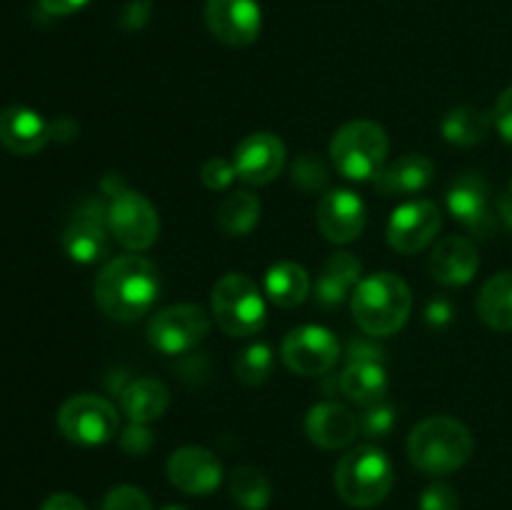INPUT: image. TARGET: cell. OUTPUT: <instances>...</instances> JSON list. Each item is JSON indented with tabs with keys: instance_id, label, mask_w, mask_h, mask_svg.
<instances>
[{
	"instance_id": "cell-1",
	"label": "cell",
	"mask_w": 512,
	"mask_h": 510,
	"mask_svg": "<svg viewBox=\"0 0 512 510\" xmlns=\"http://www.w3.org/2000/svg\"><path fill=\"white\" fill-rule=\"evenodd\" d=\"M160 293L158 270L143 255H118L95 278V303L110 320L130 323L148 313Z\"/></svg>"
},
{
	"instance_id": "cell-2",
	"label": "cell",
	"mask_w": 512,
	"mask_h": 510,
	"mask_svg": "<svg viewBox=\"0 0 512 510\" xmlns=\"http://www.w3.org/2000/svg\"><path fill=\"white\" fill-rule=\"evenodd\" d=\"M475 450L468 425L450 415H433L413 428L408 438V458L420 473L450 475L463 468Z\"/></svg>"
},
{
	"instance_id": "cell-3",
	"label": "cell",
	"mask_w": 512,
	"mask_h": 510,
	"mask_svg": "<svg viewBox=\"0 0 512 510\" xmlns=\"http://www.w3.org/2000/svg\"><path fill=\"white\" fill-rule=\"evenodd\" d=\"M353 318L360 328L375 338L393 335L408 323L413 310V293L408 283L395 273L368 275L353 290Z\"/></svg>"
},
{
	"instance_id": "cell-4",
	"label": "cell",
	"mask_w": 512,
	"mask_h": 510,
	"mask_svg": "<svg viewBox=\"0 0 512 510\" xmlns=\"http://www.w3.org/2000/svg\"><path fill=\"white\" fill-rule=\"evenodd\" d=\"M393 480V463L375 445L348 450L335 468V490L353 508H375L383 503Z\"/></svg>"
},
{
	"instance_id": "cell-5",
	"label": "cell",
	"mask_w": 512,
	"mask_h": 510,
	"mask_svg": "<svg viewBox=\"0 0 512 510\" xmlns=\"http://www.w3.org/2000/svg\"><path fill=\"white\" fill-rule=\"evenodd\" d=\"M388 153V133L373 120H350L330 140V160L348 180L375 178L388 163Z\"/></svg>"
},
{
	"instance_id": "cell-6",
	"label": "cell",
	"mask_w": 512,
	"mask_h": 510,
	"mask_svg": "<svg viewBox=\"0 0 512 510\" xmlns=\"http://www.w3.org/2000/svg\"><path fill=\"white\" fill-rule=\"evenodd\" d=\"M213 315L220 330L233 338H248L265 328V298L258 285L243 273H228L215 283L210 295Z\"/></svg>"
},
{
	"instance_id": "cell-7",
	"label": "cell",
	"mask_w": 512,
	"mask_h": 510,
	"mask_svg": "<svg viewBox=\"0 0 512 510\" xmlns=\"http://www.w3.org/2000/svg\"><path fill=\"white\" fill-rule=\"evenodd\" d=\"M58 428L70 443L93 448V445L108 443L118 433V410L100 395H73L60 405Z\"/></svg>"
},
{
	"instance_id": "cell-8",
	"label": "cell",
	"mask_w": 512,
	"mask_h": 510,
	"mask_svg": "<svg viewBox=\"0 0 512 510\" xmlns=\"http://www.w3.org/2000/svg\"><path fill=\"white\" fill-rule=\"evenodd\" d=\"M108 225L110 235L123 248L135 250V253L148 250L158 240L160 233L158 210L153 208V203L145 195L128 188H120L110 195Z\"/></svg>"
},
{
	"instance_id": "cell-9",
	"label": "cell",
	"mask_w": 512,
	"mask_h": 510,
	"mask_svg": "<svg viewBox=\"0 0 512 510\" xmlns=\"http://www.w3.org/2000/svg\"><path fill=\"white\" fill-rule=\"evenodd\" d=\"M210 333V318L200 305L180 303L153 313L148 323V340L165 355H180L195 348Z\"/></svg>"
},
{
	"instance_id": "cell-10",
	"label": "cell",
	"mask_w": 512,
	"mask_h": 510,
	"mask_svg": "<svg viewBox=\"0 0 512 510\" xmlns=\"http://www.w3.org/2000/svg\"><path fill=\"white\" fill-rule=\"evenodd\" d=\"M63 248L75 263H98L108 255V205L100 198H83L63 230Z\"/></svg>"
},
{
	"instance_id": "cell-11",
	"label": "cell",
	"mask_w": 512,
	"mask_h": 510,
	"mask_svg": "<svg viewBox=\"0 0 512 510\" xmlns=\"http://www.w3.org/2000/svg\"><path fill=\"white\" fill-rule=\"evenodd\" d=\"M280 355L288 370L313 378V375H325L333 370L340 358V343L328 328L300 325L285 335Z\"/></svg>"
},
{
	"instance_id": "cell-12",
	"label": "cell",
	"mask_w": 512,
	"mask_h": 510,
	"mask_svg": "<svg viewBox=\"0 0 512 510\" xmlns=\"http://www.w3.org/2000/svg\"><path fill=\"white\" fill-rule=\"evenodd\" d=\"M443 225L438 205L430 200H410L393 210L388 223L390 248L403 255L420 253L428 248Z\"/></svg>"
},
{
	"instance_id": "cell-13",
	"label": "cell",
	"mask_w": 512,
	"mask_h": 510,
	"mask_svg": "<svg viewBox=\"0 0 512 510\" xmlns=\"http://www.w3.org/2000/svg\"><path fill=\"white\" fill-rule=\"evenodd\" d=\"M208 30L230 48L255 43L263 25L258 0H205Z\"/></svg>"
},
{
	"instance_id": "cell-14",
	"label": "cell",
	"mask_w": 512,
	"mask_h": 510,
	"mask_svg": "<svg viewBox=\"0 0 512 510\" xmlns=\"http://www.w3.org/2000/svg\"><path fill=\"white\" fill-rule=\"evenodd\" d=\"M448 210L478 238H490L498 228L490 210V188L483 175L463 173L448 188Z\"/></svg>"
},
{
	"instance_id": "cell-15",
	"label": "cell",
	"mask_w": 512,
	"mask_h": 510,
	"mask_svg": "<svg viewBox=\"0 0 512 510\" xmlns=\"http://www.w3.org/2000/svg\"><path fill=\"white\" fill-rule=\"evenodd\" d=\"M168 478L180 493L210 495L223 483V465L218 455L200 445H185L168 460Z\"/></svg>"
},
{
	"instance_id": "cell-16",
	"label": "cell",
	"mask_w": 512,
	"mask_h": 510,
	"mask_svg": "<svg viewBox=\"0 0 512 510\" xmlns=\"http://www.w3.org/2000/svg\"><path fill=\"white\" fill-rule=\"evenodd\" d=\"M318 228L325 240L348 245L365 230V203L353 190H328L318 203Z\"/></svg>"
},
{
	"instance_id": "cell-17",
	"label": "cell",
	"mask_w": 512,
	"mask_h": 510,
	"mask_svg": "<svg viewBox=\"0 0 512 510\" xmlns=\"http://www.w3.org/2000/svg\"><path fill=\"white\" fill-rule=\"evenodd\" d=\"M235 173L248 185H265L280 175L285 165V143L273 133H253L235 150Z\"/></svg>"
},
{
	"instance_id": "cell-18",
	"label": "cell",
	"mask_w": 512,
	"mask_h": 510,
	"mask_svg": "<svg viewBox=\"0 0 512 510\" xmlns=\"http://www.w3.org/2000/svg\"><path fill=\"white\" fill-rule=\"evenodd\" d=\"M50 125L43 115L23 105L0 110V143L15 155H35L48 145Z\"/></svg>"
},
{
	"instance_id": "cell-19",
	"label": "cell",
	"mask_w": 512,
	"mask_h": 510,
	"mask_svg": "<svg viewBox=\"0 0 512 510\" xmlns=\"http://www.w3.org/2000/svg\"><path fill=\"white\" fill-rule=\"evenodd\" d=\"M358 418L340 403H318L305 415V433L310 443L323 450H340L358 435Z\"/></svg>"
},
{
	"instance_id": "cell-20",
	"label": "cell",
	"mask_w": 512,
	"mask_h": 510,
	"mask_svg": "<svg viewBox=\"0 0 512 510\" xmlns=\"http://www.w3.org/2000/svg\"><path fill=\"white\" fill-rule=\"evenodd\" d=\"M430 275L443 285H465L475 278L480 268L478 248L468 238L448 235L435 245L433 255L428 260Z\"/></svg>"
},
{
	"instance_id": "cell-21",
	"label": "cell",
	"mask_w": 512,
	"mask_h": 510,
	"mask_svg": "<svg viewBox=\"0 0 512 510\" xmlns=\"http://www.w3.org/2000/svg\"><path fill=\"white\" fill-rule=\"evenodd\" d=\"M433 160L423 153H405L393 163L383 165L378 175H375V188L385 198H395V195H413L428 188L433 183Z\"/></svg>"
},
{
	"instance_id": "cell-22",
	"label": "cell",
	"mask_w": 512,
	"mask_h": 510,
	"mask_svg": "<svg viewBox=\"0 0 512 510\" xmlns=\"http://www.w3.org/2000/svg\"><path fill=\"white\" fill-rule=\"evenodd\" d=\"M363 265L355 258L353 253H335L330 255L328 263L323 265L318 275V283H315V298H318L320 305L325 308H333V305H340L363 278Z\"/></svg>"
},
{
	"instance_id": "cell-23",
	"label": "cell",
	"mask_w": 512,
	"mask_h": 510,
	"mask_svg": "<svg viewBox=\"0 0 512 510\" xmlns=\"http://www.w3.org/2000/svg\"><path fill=\"white\" fill-rule=\"evenodd\" d=\"M123 410L133 423L145 425L153 420L163 418L170 405V390L163 380L155 378H138L123 390L120 395Z\"/></svg>"
},
{
	"instance_id": "cell-24",
	"label": "cell",
	"mask_w": 512,
	"mask_h": 510,
	"mask_svg": "<svg viewBox=\"0 0 512 510\" xmlns=\"http://www.w3.org/2000/svg\"><path fill=\"white\" fill-rule=\"evenodd\" d=\"M340 390L360 405H373L385 400L388 393V375L378 360H350L340 375Z\"/></svg>"
},
{
	"instance_id": "cell-25",
	"label": "cell",
	"mask_w": 512,
	"mask_h": 510,
	"mask_svg": "<svg viewBox=\"0 0 512 510\" xmlns=\"http://www.w3.org/2000/svg\"><path fill=\"white\" fill-rule=\"evenodd\" d=\"M478 313L493 330H512V270L493 275L478 293Z\"/></svg>"
},
{
	"instance_id": "cell-26",
	"label": "cell",
	"mask_w": 512,
	"mask_h": 510,
	"mask_svg": "<svg viewBox=\"0 0 512 510\" xmlns=\"http://www.w3.org/2000/svg\"><path fill=\"white\" fill-rule=\"evenodd\" d=\"M265 293L278 308H295L310 293V275L303 265L285 263L273 265L265 275Z\"/></svg>"
},
{
	"instance_id": "cell-27",
	"label": "cell",
	"mask_w": 512,
	"mask_h": 510,
	"mask_svg": "<svg viewBox=\"0 0 512 510\" xmlns=\"http://www.w3.org/2000/svg\"><path fill=\"white\" fill-rule=\"evenodd\" d=\"M440 128H443L448 143L460 145V148H473V145L483 143L488 138L490 128H493V115L480 108L460 105V108H453L445 115Z\"/></svg>"
},
{
	"instance_id": "cell-28",
	"label": "cell",
	"mask_w": 512,
	"mask_h": 510,
	"mask_svg": "<svg viewBox=\"0 0 512 510\" xmlns=\"http://www.w3.org/2000/svg\"><path fill=\"white\" fill-rule=\"evenodd\" d=\"M260 220V200L248 190L225 195L223 203L218 205V225L230 238L248 235Z\"/></svg>"
},
{
	"instance_id": "cell-29",
	"label": "cell",
	"mask_w": 512,
	"mask_h": 510,
	"mask_svg": "<svg viewBox=\"0 0 512 510\" xmlns=\"http://www.w3.org/2000/svg\"><path fill=\"white\" fill-rule=\"evenodd\" d=\"M230 495L235 503L243 510H265L270 498H273V488L270 480L265 478L263 470L253 468V465H240L230 473Z\"/></svg>"
},
{
	"instance_id": "cell-30",
	"label": "cell",
	"mask_w": 512,
	"mask_h": 510,
	"mask_svg": "<svg viewBox=\"0 0 512 510\" xmlns=\"http://www.w3.org/2000/svg\"><path fill=\"white\" fill-rule=\"evenodd\" d=\"M235 378L248 388L263 385L273 373V350L265 343H255L245 348L235 360Z\"/></svg>"
},
{
	"instance_id": "cell-31",
	"label": "cell",
	"mask_w": 512,
	"mask_h": 510,
	"mask_svg": "<svg viewBox=\"0 0 512 510\" xmlns=\"http://www.w3.org/2000/svg\"><path fill=\"white\" fill-rule=\"evenodd\" d=\"M290 178H293V183L298 185L300 190H305V193H320V190H325V185H328L330 173L328 165H325L318 155L303 153L293 160V165H290Z\"/></svg>"
},
{
	"instance_id": "cell-32",
	"label": "cell",
	"mask_w": 512,
	"mask_h": 510,
	"mask_svg": "<svg viewBox=\"0 0 512 510\" xmlns=\"http://www.w3.org/2000/svg\"><path fill=\"white\" fill-rule=\"evenodd\" d=\"M358 425H360V430L365 433V438H385V435H388L395 425L393 408H390L385 400L368 405V410H365Z\"/></svg>"
},
{
	"instance_id": "cell-33",
	"label": "cell",
	"mask_w": 512,
	"mask_h": 510,
	"mask_svg": "<svg viewBox=\"0 0 512 510\" xmlns=\"http://www.w3.org/2000/svg\"><path fill=\"white\" fill-rule=\"evenodd\" d=\"M103 510H153V503L135 485H118L105 495Z\"/></svg>"
},
{
	"instance_id": "cell-34",
	"label": "cell",
	"mask_w": 512,
	"mask_h": 510,
	"mask_svg": "<svg viewBox=\"0 0 512 510\" xmlns=\"http://www.w3.org/2000/svg\"><path fill=\"white\" fill-rule=\"evenodd\" d=\"M420 510H460L458 490L448 483H433L420 495Z\"/></svg>"
},
{
	"instance_id": "cell-35",
	"label": "cell",
	"mask_w": 512,
	"mask_h": 510,
	"mask_svg": "<svg viewBox=\"0 0 512 510\" xmlns=\"http://www.w3.org/2000/svg\"><path fill=\"white\" fill-rule=\"evenodd\" d=\"M235 178H238V173H235V165L225 158L208 160V163L203 165V170H200V180L205 183V188L215 190V193H220V190L228 188Z\"/></svg>"
},
{
	"instance_id": "cell-36",
	"label": "cell",
	"mask_w": 512,
	"mask_h": 510,
	"mask_svg": "<svg viewBox=\"0 0 512 510\" xmlns=\"http://www.w3.org/2000/svg\"><path fill=\"white\" fill-rule=\"evenodd\" d=\"M150 445H153V433L145 425L133 423L120 435V448L130 455H145L150 450Z\"/></svg>"
},
{
	"instance_id": "cell-37",
	"label": "cell",
	"mask_w": 512,
	"mask_h": 510,
	"mask_svg": "<svg viewBox=\"0 0 512 510\" xmlns=\"http://www.w3.org/2000/svg\"><path fill=\"white\" fill-rule=\"evenodd\" d=\"M493 123L495 128H498V133L512 145V85L500 93L493 110Z\"/></svg>"
},
{
	"instance_id": "cell-38",
	"label": "cell",
	"mask_w": 512,
	"mask_h": 510,
	"mask_svg": "<svg viewBox=\"0 0 512 510\" xmlns=\"http://www.w3.org/2000/svg\"><path fill=\"white\" fill-rule=\"evenodd\" d=\"M150 18V0H130L128 5L120 13V25L125 30H135L143 28Z\"/></svg>"
},
{
	"instance_id": "cell-39",
	"label": "cell",
	"mask_w": 512,
	"mask_h": 510,
	"mask_svg": "<svg viewBox=\"0 0 512 510\" xmlns=\"http://www.w3.org/2000/svg\"><path fill=\"white\" fill-rule=\"evenodd\" d=\"M40 510H88L83 505V500L73 493H55L40 505Z\"/></svg>"
},
{
	"instance_id": "cell-40",
	"label": "cell",
	"mask_w": 512,
	"mask_h": 510,
	"mask_svg": "<svg viewBox=\"0 0 512 510\" xmlns=\"http://www.w3.org/2000/svg\"><path fill=\"white\" fill-rule=\"evenodd\" d=\"M38 3L50 15H70L83 8V5H88L90 0H38Z\"/></svg>"
},
{
	"instance_id": "cell-41",
	"label": "cell",
	"mask_w": 512,
	"mask_h": 510,
	"mask_svg": "<svg viewBox=\"0 0 512 510\" xmlns=\"http://www.w3.org/2000/svg\"><path fill=\"white\" fill-rule=\"evenodd\" d=\"M75 133H78V128H75L73 120H68V118H60L58 123L50 125V138H55V140H70Z\"/></svg>"
},
{
	"instance_id": "cell-42",
	"label": "cell",
	"mask_w": 512,
	"mask_h": 510,
	"mask_svg": "<svg viewBox=\"0 0 512 510\" xmlns=\"http://www.w3.org/2000/svg\"><path fill=\"white\" fill-rule=\"evenodd\" d=\"M445 318H450V305L448 303H433V305H430L428 320H433V323L438 320V323H440V320H445Z\"/></svg>"
},
{
	"instance_id": "cell-43",
	"label": "cell",
	"mask_w": 512,
	"mask_h": 510,
	"mask_svg": "<svg viewBox=\"0 0 512 510\" xmlns=\"http://www.w3.org/2000/svg\"><path fill=\"white\" fill-rule=\"evenodd\" d=\"M163 510H185V508H180V505H168V508H163Z\"/></svg>"
},
{
	"instance_id": "cell-44",
	"label": "cell",
	"mask_w": 512,
	"mask_h": 510,
	"mask_svg": "<svg viewBox=\"0 0 512 510\" xmlns=\"http://www.w3.org/2000/svg\"><path fill=\"white\" fill-rule=\"evenodd\" d=\"M510 195H512V185H510Z\"/></svg>"
}]
</instances>
